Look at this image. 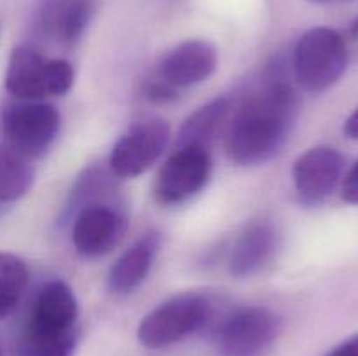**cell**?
Wrapping results in <instances>:
<instances>
[{"mask_svg":"<svg viewBox=\"0 0 358 356\" xmlns=\"http://www.w3.org/2000/svg\"><path fill=\"white\" fill-rule=\"evenodd\" d=\"M297 119L296 91L273 82L248 96L227 129L226 150L233 163L257 166L285 147Z\"/></svg>","mask_w":358,"mask_h":356,"instance_id":"obj_1","label":"cell"},{"mask_svg":"<svg viewBox=\"0 0 358 356\" xmlns=\"http://www.w3.org/2000/svg\"><path fill=\"white\" fill-rule=\"evenodd\" d=\"M76 82L73 66L66 59H49L31 45H17L9 56L6 89L16 100L38 101L63 96Z\"/></svg>","mask_w":358,"mask_h":356,"instance_id":"obj_2","label":"cell"},{"mask_svg":"<svg viewBox=\"0 0 358 356\" xmlns=\"http://www.w3.org/2000/svg\"><path fill=\"white\" fill-rule=\"evenodd\" d=\"M348 66V45L334 28L308 30L294 49V73L301 86L313 93L334 86Z\"/></svg>","mask_w":358,"mask_h":356,"instance_id":"obj_3","label":"cell"},{"mask_svg":"<svg viewBox=\"0 0 358 356\" xmlns=\"http://www.w3.org/2000/svg\"><path fill=\"white\" fill-rule=\"evenodd\" d=\"M212 304L205 295L185 292L164 300L143 316L138 325V341L147 349H163L184 341L206 325Z\"/></svg>","mask_w":358,"mask_h":356,"instance_id":"obj_4","label":"cell"},{"mask_svg":"<svg viewBox=\"0 0 358 356\" xmlns=\"http://www.w3.org/2000/svg\"><path fill=\"white\" fill-rule=\"evenodd\" d=\"M62 126L56 107L45 101L16 100L9 103L0 115V129L9 147L28 159L42 157L51 145Z\"/></svg>","mask_w":358,"mask_h":356,"instance_id":"obj_5","label":"cell"},{"mask_svg":"<svg viewBox=\"0 0 358 356\" xmlns=\"http://www.w3.org/2000/svg\"><path fill=\"white\" fill-rule=\"evenodd\" d=\"M282 332V318L262 306L234 311L215 332L220 356H262L271 349Z\"/></svg>","mask_w":358,"mask_h":356,"instance_id":"obj_6","label":"cell"},{"mask_svg":"<svg viewBox=\"0 0 358 356\" xmlns=\"http://www.w3.org/2000/svg\"><path fill=\"white\" fill-rule=\"evenodd\" d=\"M171 138L170 124L163 119L135 122L114 145L110 171L117 178H136L149 171L166 150Z\"/></svg>","mask_w":358,"mask_h":356,"instance_id":"obj_7","label":"cell"},{"mask_svg":"<svg viewBox=\"0 0 358 356\" xmlns=\"http://www.w3.org/2000/svg\"><path fill=\"white\" fill-rule=\"evenodd\" d=\"M212 168L210 149L198 145L177 147L157 175V199L166 205L187 201L205 188L212 177Z\"/></svg>","mask_w":358,"mask_h":356,"instance_id":"obj_8","label":"cell"},{"mask_svg":"<svg viewBox=\"0 0 358 356\" xmlns=\"http://www.w3.org/2000/svg\"><path fill=\"white\" fill-rule=\"evenodd\" d=\"M345 157L338 149L317 145L296 159L292 168L294 187L301 201L308 206L324 202L343 178Z\"/></svg>","mask_w":358,"mask_h":356,"instance_id":"obj_9","label":"cell"},{"mask_svg":"<svg viewBox=\"0 0 358 356\" xmlns=\"http://www.w3.org/2000/svg\"><path fill=\"white\" fill-rule=\"evenodd\" d=\"M126 230V218L101 202L86 205L73 220L72 243L80 255L101 257L114 250Z\"/></svg>","mask_w":358,"mask_h":356,"instance_id":"obj_10","label":"cell"},{"mask_svg":"<svg viewBox=\"0 0 358 356\" xmlns=\"http://www.w3.org/2000/svg\"><path fill=\"white\" fill-rule=\"evenodd\" d=\"M217 65L219 52L215 45L203 38H191L178 44L161 59L156 77L180 91L208 79Z\"/></svg>","mask_w":358,"mask_h":356,"instance_id":"obj_11","label":"cell"},{"mask_svg":"<svg viewBox=\"0 0 358 356\" xmlns=\"http://www.w3.org/2000/svg\"><path fill=\"white\" fill-rule=\"evenodd\" d=\"M280 246V234L269 220H252L245 225L229 253V272L234 278H250L264 271Z\"/></svg>","mask_w":358,"mask_h":356,"instance_id":"obj_12","label":"cell"},{"mask_svg":"<svg viewBox=\"0 0 358 356\" xmlns=\"http://www.w3.org/2000/svg\"><path fill=\"white\" fill-rule=\"evenodd\" d=\"M96 13V0H42L37 27L51 40L70 45L79 40Z\"/></svg>","mask_w":358,"mask_h":356,"instance_id":"obj_13","label":"cell"},{"mask_svg":"<svg viewBox=\"0 0 358 356\" xmlns=\"http://www.w3.org/2000/svg\"><path fill=\"white\" fill-rule=\"evenodd\" d=\"M161 248V234L149 230L140 236L108 271L107 286L115 295H128L135 292L152 269L154 260Z\"/></svg>","mask_w":358,"mask_h":356,"instance_id":"obj_14","label":"cell"},{"mask_svg":"<svg viewBox=\"0 0 358 356\" xmlns=\"http://www.w3.org/2000/svg\"><path fill=\"white\" fill-rule=\"evenodd\" d=\"M79 304L72 288L63 281H51L38 290L27 323L51 330H76Z\"/></svg>","mask_w":358,"mask_h":356,"instance_id":"obj_15","label":"cell"},{"mask_svg":"<svg viewBox=\"0 0 358 356\" xmlns=\"http://www.w3.org/2000/svg\"><path fill=\"white\" fill-rule=\"evenodd\" d=\"M229 108L227 98H215V100L199 107L182 124L177 147L198 145L210 149L212 142H215L219 133L226 126Z\"/></svg>","mask_w":358,"mask_h":356,"instance_id":"obj_16","label":"cell"},{"mask_svg":"<svg viewBox=\"0 0 358 356\" xmlns=\"http://www.w3.org/2000/svg\"><path fill=\"white\" fill-rule=\"evenodd\" d=\"M77 344L76 330H51L27 323L16 346V356H72Z\"/></svg>","mask_w":358,"mask_h":356,"instance_id":"obj_17","label":"cell"},{"mask_svg":"<svg viewBox=\"0 0 358 356\" xmlns=\"http://www.w3.org/2000/svg\"><path fill=\"white\" fill-rule=\"evenodd\" d=\"M35 180L31 159L0 142V202H13L28 194Z\"/></svg>","mask_w":358,"mask_h":356,"instance_id":"obj_18","label":"cell"},{"mask_svg":"<svg viewBox=\"0 0 358 356\" xmlns=\"http://www.w3.org/2000/svg\"><path fill=\"white\" fill-rule=\"evenodd\" d=\"M28 286V267L17 255L0 251V320L20 304Z\"/></svg>","mask_w":358,"mask_h":356,"instance_id":"obj_19","label":"cell"},{"mask_svg":"<svg viewBox=\"0 0 358 356\" xmlns=\"http://www.w3.org/2000/svg\"><path fill=\"white\" fill-rule=\"evenodd\" d=\"M145 96L154 103H170V101H175L178 98V89L168 86L166 82L156 77L145 86Z\"/></svg>","mask_w":358,"mask_h":356,"instance_id":"obj_20","label":"cell"},{"mask_svg":"<svg viewBox=\"0 0 358 356\" xmlns=\"http://www.w3.org/2000/svg\"><path fill=\"white\" fill-rule=\"evenodd\" d=\"M341 198L350 205H358V161L350 168L341 181Z\"/></svg>","mask_w":358,"mask_h":356,"instance_id":"obj_21","label":"cell"},{"mask_svg":"<svg viewBox=\"0 0 358 356\" xmlns=\"http://www.w3.org/2000/svg\"><path fill=\"white\" fill-rule=\"evenodd\" d=\"M325 356H358V334L343 341L341 344L331 349Z\"/></svg>","mask_w":358,"mask_h":356,"instance_id":"obj_22","label":"cell"},{"mask_svg":"<svg viewBox=\"0 0 358 356\" xmlns=\"http://www.w3.org/2000/svg\"><path fill=\"white\" fill-rule=\"evenodd\" d=\"M343 131H345V135L348 136V138L358 140V108L352 115H350L348 119H346Z\"/></svg>","mask_w":358,"mask_h":356,"instance_id":"obj_23","label":"cell"},{"mask_svg":"<svg viewBox=\"0 0 358 356\" xmlns=\"http://www.w3.org/2000/svg\"><path fill=\"white\" fill-rule=\"evenodd\" d=\"M317 3H329V2H352V0H311Z\"/></svg>","mask_w":358,"mask_h":356,"instance_id":"obj_24","label":"cell"},{"mask_svg":"<svg viewBox=\"0 0 358 356\" xmlns=\"http://www.w3.org/2000/svg\"><path fill=\"white\" fill-rule=\"evenodd\" d=\"M352 37L355 38V40H358V20L355 21V24H353L352 28Z\"/></svg>","mask_w":358,"mask_h":356,"instance_id":"obj_25","label":"cell"},{"mask_svg":"<svg viewBox=\"0 0 358 356\" xmlns=\"http://www.w3.org/2000/svg\"><path fill=\"white\" fill-rule=\"evenodd\" d=\"M0 356H3V353H2V349H0Z\"/></svg>","mask_w":358,"mask_h":356,"instance_id":"obj_26","label":"cell"}]
</instances>
